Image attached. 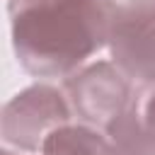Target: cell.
<instances>
[{
	"mask_svg": "<svg viewBox=\"0 0 155 155\" xmlns=\"http://www.w3.org/2000/svg\"><path fill=\"white\" fill-rule=\"evenodd\" d=\"M116 0H7L12 51L34 78H70L109 41Z\"/></svg>",
	"mask_w": 155,
	"mask_h": 155,
	"instance_id": "6da1fadb",
	"label": "cell"
},
{
	"mask_svg": "<svg viewBox=\"0 0 155 155\" xmlns=\"http://www.w3.org/2000/svg\"><path fill=\"white\" fill-rule=\"evenodd\" d=\"M73 109L68 97L53 85H31L17 92L5 107L0 119L2 140L17 150L36 153L44 140L61 126H68Z\"/></svg>",
	"mask_w": 155,
	"mask_h": 155,
	"instance_id": "7a4b0ae2",
	"label": "cell"
},
{
	"mask_svg": "<svg viewBox=\"0 0 155 155\" xmlns=\"http://www.w3.org/2000/svg\"><path fill=\"white\" fill-rule=\"evenodd\" d=\"M111 63L136 85H155V0H121L109 29Z\"/></svg>",
	"mask_w": 155,
	"mask_h": 155,
	"instance_id": "3957f363",
	"label": "cell"
},
{
	"mask_svg": "<svg viewBox=\"0 0 155 155\" xmlns=\"http://www.w3.org/2000/svg\"><path fill=\"white\" fill-rule=\"evenodd\" d=\"M63 90L78 119L107 131L128 107L136 85L111 61H97L65 78Z\"/></svg>",
	"mask_w": 155,
	"mask_h": 155,
	"instance_id": "277c9868",
	"label": "cell"
},
{
	"mask_svg": "<svg viewBox=\"0 0 155 155\" xmlns=\"http://www.w3.org/2000/svg\"><path fill=\"white\" fill-rule=\"evenodd\" d=\"M116 153L155 155V85L136 87L124 114L107 128Z\"/></svg>",
	"mask_w": 155,
	"mask_h": 155,
	"instance_id": "5b68a950",
	"label": "cell"
},
{
	"mask_svg": "<svg viewBox=\"0 0 155 155\" xmlns=\"http://www.w3.org/2000/svg\"><path fill=\"white\" fill-rule=\"evenodd\" d=\"M15 155V153H5ZM41 155H116L109 138L85 124H68L56 128L41 145Z\"/></svg>",
	"mask_w": 155,
	"mask_h": 155,
	"instance_id": "8992f818",
	"label": "cell"
},
{
	"mask_svg": "<svg viewBox=\"0 0 155 155\" xmlns=\"http://www.w3.org/2000/svg\"><path fill=\"white\" fill-rule=\"evenodd\" d=\"M114 153H116V150H114ZM116 155H124V153H116Z\"/></svg>",
	"mask_w": 155,
	"mask_h": 155,
	"instance_id": "52a82bcc",
	"label": "cell"
}]
</instances>
